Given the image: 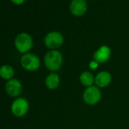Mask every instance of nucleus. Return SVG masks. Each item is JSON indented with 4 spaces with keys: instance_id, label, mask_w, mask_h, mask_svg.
<instances>
[{
    "instance_id": "1",
    "label": "nucleus",
    "mask_w": 129,
    "mask_h": 129,
    "mask_svg": "<svg viewBox=\"0 0 129 129\" xmlns=\"http://www.w3.org/2000/svg\"><path fill=\"white\" fill-rule=\"evenodd\" d=\"M62 55L57 50L49 51L45 57V63L46 67L51 71H57L62 64Z\"/></svg>"
},
{
    "instance_id": "2",
    "label": "nucleus",
    "mask_w": 129,
    "mask_h": 129,
    "mask_svg": "<svg viewBox=\"0 0 129 129\" xmlns=\"http://www.w3.org/2000/svg\"><path fill=\"white\" fill-rule=\"evenodd\" d=\"M15 46L17 49L21 53L29 51L33 46L31 36L26 33L18 34L15 40Z\"/></svg>"
},
{
    "instance_id": "3",
    "label": "nucleus",
    "mask_w": 129,
    "mask_h": 129,
    "mask_svg": "<svg viewBox=\"0 0 129 129\" xmlns=\"http://www.w3.org/2000/svg\"><path fill=\"white\" fill-rule=\"evenodd\" d=\"M101 98V93L100 90L94 86L88 87L83 94V99L87 104L94 105L98 103Z\"/></svg>"
},
{
    "instance_id": "4",
    "label": "nucleus",
    "mask_w": 129,
    "mask_h": 129,
    "mask_svg": "<svg viewBox=\"0 0 129 129\" xmlns=\"http://www.w3.org/2000/svg\"><path fill=\"white\" fill-rule=\"evenodd\" d=\"M63 43V37L59 32L53 31L48 33L45 38V43L50 49H57Z\"/></svg>"
},
{
    "instance_id": "5",
    "label": "nucleus",
    "mask_w": 129,
    "mask_h": 129,
    "mask_svg": "<svg viewBox=\"0 0 129 129\" xmlns=\"http://www.w3.org/2000/svg\"><path fill=\"white\" fill-rule=\"evenodd\" d=\"M21 65L22 66L30 71H36L39 68L40 62L39 58L31 53L24 55L21 59Z\"/></svg>"
},
{
    "instance_id": "6",
    "label": "nucleus",
    "mask_w": 129,
    "mask_h": 129,
    "mask_svg": "<svg viewBox=\"0 0 129 129\" xmlns=\"http://www.w3.org/2000/svg\"><path fill=\"white\" fill-rule=\"evenodd\" d=\"M29 105L27 101L23 98L17 99L12 104L11 111L15 116L22 117L28 111Z\"/></svg>"
},
{
    "instance_id": "7",
    "label": "nucleus",
    "mask_w": 129,
    "mask_h": 129,
    "mask_svg": "<svg viewBox=\"0 0 129 129\" xmlns=\"http://www.w3.org/2000/svg\"><path fill=\"white\" fill-rule=\"evenodd\" d=\"M70 11L75 16H82L87 10L85 0H73L70 4Z\"/></svg>"
},
{
    "instance_id": "8",
    "label": "nucleus",
    "mask_w": 129,
    "mask_h": 129,
    "mask_svg": "<svg viewBox=\"0 0 129 129\" xmlns=\"http://www.w3.org/2000/svg\"><path fill=\"white\" fill-rule=\"evenodd\" d=\"M6 92L11 97L18 96L22 91V86L20 81L16 79L10 80L5 86Z\"/></svg>"
},
{
    "instance_id": "9",
    "label": "nucleus",
    "mask_w": 129,
    "mask_h": 129,
    "mask_svg": "<svg viewBox=\"0 0 129 129\" xmlns=\"http://www.w3.org/2000/svg\"><path fill=\"white\" fill-rule=\"evenodd\" d=\"M111 54V51L109 46H102L99 48V49L94 53V59L98 62H107Z\"/></svg>"
},
{
    "instance_id": "10",
    "label": "nucleus",
    "mask_w": 129,
    "mask_h": 129,
    "mask_svg": "<svg viewBox=\"0 0 129 129\" xmlns=\"http://www.w3.org/2000/svg\"><path fill=\"white\" fill-rule=\"evenodd\" d=\"M111 75L107 71H102L98 74L95 78V83L100 87H105L111 82Z\"/></svg>"
},
{
    "instance_id": "11",
    "label": "nucleus",
    "mask_w": 129,
    "mask_h": 129,
    "mask_svg": "<svg viewBox=\"0 0 129 129\" xmlns=\"http://www.w3.org/2000/svg\"><path fill=\"white\" fill-rule=\"evenodd\" d=\"M59 82H60L59 77L57 74L54 73L50 74L46 78V86L51 90L57 88L59 85Z\"/></svg>"
},
{
    "instance_id": "12",
    "label": "nucleus",
    "mask_w": 129,
    "mask_h": 129,
    "mask_svg": "<svg viewBox=\"0 0 129 129\" xmlns=\"http://www.w3.org/2000/svg\"><path fill=\"white\" fill-rule=\"evenodd\" d=\"M80 81L82 84L86 87H91L92 84L94 83V77L93 75L88 72V71H85L83 72L81 76H80Z\"/></svg>"
},
{
    "instance_id": "13",
    "label": "nucleus",
    "mask_w": 129,
    "mask_h": 129,
    "mask_svg": "<svg viewBox=\"0 0 129 129\" xmlns=\"http://www.w3.org/2000/svg\"><path fill=\"white\" fill-rule=\"evenodd\" d=\"M14 75L13 68L9 65H3L0 70V75L4 79H10Z\"/></svg>"
},
{
    "instance_id": "14",
    "label": "nucleus",
    "mask_w": 129,
    "mask_h": 129,
    "mask_svg": "<svg viewBox=\"0 0 129 129\" xmlns=\"http://www.w3.org/2000/svg\"><path fill=\"white\" fill-rule=\"evenodd\" d=\"M89 66H90V68H91V69H93V70L96 69V68H98V62H96V61H93V62H91L90 63Z\"/></svg>"
},
{
    "instance_id": "15",
    "label": "nucleus",
    "mask_w": 129,
    "mask_h": 129,
    "mask_svg": "<svg viewBox=\"0 0 129 129\" xmlns=\"http://www.w3.org/2000/svg\"><path fill=\"white\" fill-rule=\"evenodd\" d=\"M13 3L16 4V5H21L22 3L24 2L25 0H11Z\"/></svg>"
}]
</instances>
